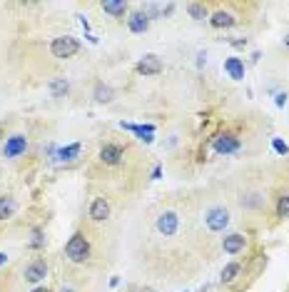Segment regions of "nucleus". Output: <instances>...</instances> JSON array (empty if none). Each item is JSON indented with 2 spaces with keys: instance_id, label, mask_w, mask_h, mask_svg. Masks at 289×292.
I'll list each match as a JSON object with an SVG mask.
<instances>
[{
  "instance_id": "f257e3e1",
  "label": "nucleus",
  "mask_w": 289,
  "mask_h": 292,
  "mask_svg": "<svg viewBox=\"0 0 289 292\" xmlns=\"http://www.w3.org/2000/svg\"><path fill=\"white\" fill-rule=\"evenodd\" d=\"M65 255H68V260L75 262V265L88 262V260H90V242H88V237L80 235V233H75V235L68 240V245H65Z\"/></svg>"
},
{
  "instance_id": "f03ea898",
  "label": "nucleus",
  "mask_w": 289,
  "mask_h": 292,
  "mask_svg": "<svg viewBox=\"0 0 289 292\" xmlns=\"http://www.w3.org/2000/svg\"><path fill=\"white\" fill-rule=\"evenodd\" d=\"M77 50H80V43H77L75 38H70V35L55 38L53 43H50V53H53V58H57V60H68V58L77 55Z\"/></svg>"
},
{
  "instance_id": "7ed1b4c3",
  "label": "nucleus",
  "mask_w": 289,
  "mask_h": 292,
  "mask_svg": "<svg viewBox=\"0 0 289 292\" xmlns=\"http://www.w3.org/2000/svg\"><path fill=\"white\" fill-rule=\"evenodd\" d=\"M177 227H180V217H177V213H172V210H164V213L155 220V230H157L160 235H164V237H172V235L177 233Z\"/></svg>"
},
{
  "instance_id": "20e7f679",
  "label": "nucleus",
  "mask_w": 289,
  "mask_h": 292,
  "mask_svg": "<svg viewBox=\"0 0 289 292\" xmlns=\"http://www.w3.org/2000/svg\"><path fill=\"white\" fill-rule=\"evenodd\" d=\"M204 222L212 233H222L227 225H230V213L224 210V207H210L207 215H204Z\"/></svg>"
},
{
  "instance_id": "39448f33",
  "label": "nucleus",
  "mask_w": 289,
  "mask_h": 292,
  "mask_svg": "<svg viewBox=\"0 0 289 292\" xmlns=\"http://www.w3.org/2000/svg\"><path fill=\"white\" fill-rule=\"evenodd\" d=\"M25 150H28V137H25V135H20V133L10 135V137L5 140V148H3L5 157H10V160L20 157V155H23Z\"/></svg>"
},
{
  "instance_id": "423d86ee",
  "label": "nucleus",
  "mask_w": 289,
  "mask_h": 292,
  "mask_svg": "<svg viewBox=\"0 0 289 292\" xmlns=\"http://www.w3.org/2000/svg\"><path fill=\"white\" fill-rule=\"evenodd\" d=\"M215 150L219 153V155H232V153H237L239 150V137H235V135H217L215 137Z\"/></svg>"
},
{
  "instance_id": "0eeeda50",
  "label": "nucleus",
  "mask_w": 289,
  "mask_h": 292,
  "mask_svg": "<svg viewBox=\"0 0 289 292\" xmlns=\"http://www.w3.org/2000/svg\"><path fill=\"white\" fill-rule=\"evenodd\" d=\"M127 28H130V33H147V28H150V15L144 13V10H135V13H130L127 15Z\"/></svg>"
},
{
  "instance_id": "6e6552de",
  "label": "nucleus",
  "mask_w": 289,
  "mask_h": 292,
  "mask_svg": "<svg viewBox=\"0 0 289 292\" xmlns=\"http://www.w3.org/2000/svg\"><path fill=\"white\" fill-rule=\"evenodd\" d=\"M45 277H48V262H45V260H33V262L25 267V280H28L30 285L45 280Z\"/></svg>"
},
{
  "instance_id": "1a4fd4ad",
  "label": "nucleus",
  "mask_w": 289,
  "mask_h": 292,
  "mask_svg": "<svg viewBox=\"0 0 289 292\" xmlns=\"http://www.w3.org/2000/svg\"><path fill=\"white\" fill-rule=\"evenodd\" d=\"M122 157H125V150H122L120 145L108 142V145H102V148H100V160L105 165H117Z\"/></svg>"
},
{
  "instance_id": "9d476101",
  "label": "nucleus",
  "mask_w": 289,
  "mask_h": 292,
  "mask_svg": "<svg viewBox=\"0 0 289 292\" xmlns=\"http://www.w3.org/2000/svg\"><path fill=\"white\" fill-rule=\"evenodd\" d=\"M137 73L140 75H157L162 73V62L157 55H144L140 62H137Z\"/></svg>"
},
{
  "instance_id": "9b49d317",
  "label": "nucleus",
  "mask_w": 289,
  "mask_h": 292,
  "mask_svg": "<svg viewBox=\"0 0 289 292\" xmlns=\"http://www.w3.org/2000/svg\"><path fill=\"white\" fill-rule=\"evenodd\" d=\"M90 217L95 222H105L110 217V202L105 197H95L92 205H90Z\"/></svg>"
},
{
  "instance_id": "f8f14e48",
  "label": "nucleus",
  "mask_w": 289,
  "mask_h": 292,
  "mask_svg": "<svg viewBox=\"0 0 289 292\" xmlns=\"http://www.w3.org/2000/svg\"><path fill=\"white\" fill-rule=\"evenodd\" d=\"M244 245H247V240H244V235H227L224 240H222V250L227 255H237V253H242L244 250Z\"/></svg>"
},
{
  "instance_id": "ddd939ff",
  "label": "nucleus",
  "mask_w": 289,
  "mask_h": 292,
  "mask_svg": "<svg viewBox=\"0 0 289 292\" xmlns=\"http://www.w3.org/2000/svg\"><path fill=\"white\" fill-rule=\"evenodd\" d=\"M120 128H125V130H130V133H135L142 142H152L155 137H152V125H130V122H120Z\"/></svg>"
},
{
  "instance_id": "4468645a",
  "label": "nucleus",
  "mask_w": 289,
  "mask_h": 292,
  "mask_svg": "<svg viewBox=\"0 0 289 292\" xmlns=\"http://www.w3.org/2000/svg\"><path fill=\"white\" fill-rule=\"evenodd\" d=\"M224 70L232 80H244V62L239 58H227L224 60Z\"/></svg>"
},
{
  "instance_id": "2eb2a0df",
  "label": "nucleus",
  "mask_w": 289,
  "mask_h": 292,
  "mask_svg": "<svg viewBox=\"0 0 289 292\" xmlns=\"http://www.w3.org/2000/svg\"><path fill=\"white\" fill-rule=\"evenodd\" d=\"M80 153H82V145H80V142H72V145H68V148H60V150L55 153V157H57L60 162H72V160L80 157Z\"/></svg>"
},
{
  "instance_id": "dca6fc26",
  "label": "nucleus",
  "mask_w": 289,
  "mask_h": 292,
  "mask_svg": "<svg viewBox=\"0 0 289 292\" xmlns=\"http://www.w3.org/2000/svg\"><path fill=\"white\" fill-rule=\"evenodd\" d=\"M210 23H212V28H232L235 25V15L232 13H227V10H217V13H212L210 15Z\"/></svg>"
},
{
  "instance_id": "f3484780",
  "label": "nucleus",
  "mask_w": 289,
  "mask_h": 292,
  "mask_svg": "<svg viewBox=\"0 0 289 292\" xmlns=\"http://www.w3.org/2000/svg\"><path fill=\"white\" fill-rule=\"evenodd\" d=\"M48 88H50V95H53V97H65V95L70 93V80L57 75V78L50 80V85H48Z\"/></svg>"
},
{
  "instance_id": "a211bd4d",
  "label": "nucleus",
  "mask_w": 289,
  "mask_h": 292,
  "mask_svg": "<svg viewBox=\"0 0 289 292\" xmlns=\"http://www.w3.org/2000/svg\"><path fill=\"white\" fill-rule=\"evenodd\" d=\"M102 10L112 18H122L127 13V3L125 0H105V3H102Z\"/></svg>"
},
{
  "instance_id": "6ab92c4d",
  "label": "nucleus",
  "mask_w": 289,
  "mask_h": 292,
  "mask_svg": "<svg viewBox=\"0 0 289 292\" xmlns=\"http://www.w3.org/2000/svg\"><path fill=\"white\" fill-rule=\"evenodd\" d=\"M15 210H18L15 197H10V195H3V197H0V220L13 217V215H15Z\"/></svg>"
},
{
  "instance_id": "aec40b11",
  "label": "nucleus",
  "mask_w": 289,
  "mask_h": 292,
  "mask_svg": "<svg viewBox=\"0 0 289 292\" xmlns=\"http://www.w3.org/2000/svg\"><path fill=\"white\" fill-rule=\"evenodd\" d=\"M112 88L110 85H105V82H97V85H95V100L100 102V105H105V102H110L112 100Z\"/></svg>"
},
{
  "instance_id": "412c9836",
  "label": "nucleus",
  "mask_w": 289,
  "mask_h": 292,
  "mask_svg": "<svg viewBox=\"0 0 289 292\" xmlns=\"http://www.w3.org/2000/svg\"><path fill=\"white\" fill-rule=\"evenodd\" d=\"M187 13H190L192 20H204V18H210V10H207V5H204V3H190V5H187Z\"/></svg>"
},
{
  "instance_id": "4be33fe9",
  "label": "nucleus",
  "mask_w": 289,
  "mask_h": 292,
  "mask_svg": "<svg viewBox=\"0 0 289 292\" xmlns=\"http://www.w3.org/2000/svg\"><path fill=\"white\" fill-rule=\"evenodd\" d=\"M172 10H175V3H152L147 15H150V18H155V15H162V18H164V15H170Z\"/></svg>"
},
{
  "instance_id": "5701e85b",
  "label": "nucleus",
  "mask_w": 289,
  "mask_h": 292,
  "mask_svg": "<svg viewBox=\"0 0 289 292\" xmlns=\"http://www.w3.org/2000/svg\"><path fill=\"white\" fill-rule=\"evenodd\" d=\"M237 275H239V265H237V262H230V265H224V270H222V277H219V280L227 285V282H232Z\"/></svg>"
},
{
  "instance_id": "b1692460",
  "label": "nucleus",
  "mask_w": 289,
  "mask_h": 292,
  "mask_svg": "<svg viewBox=\"0 0 289 292\" xmlns=\"http://www.w3.org/2000/svg\"><path fill=\"white\" fill-rule=\"evenodd\" d=\"M277 217H289V195L279 197V202H277Z\"/></svg>"
},
{
  "instance_id": "393cba45",
  "label": "nucleus",
  "mask_w": 289,
  "mask_h": 292,
  "mask_svg": "<svg viewBox=\"0 0 289 292\" xmlns=\"http://www.w3.org/2000/svg\"><path fill=\"white\" fill-rule=\"evenodd\" d=\"M30 247H35V250L45 247V237H43V230H33V237H30Z\"/></svg>"
},
{
  "instance_id": "a878e982",
  "label": "nucleus",
  "mask_w": 289,
  "mask_h": 292,
  "mask_svg": "<svg viewBox=\"0 0 289 292\" xmlns=\"http://www.w3.org/2000/svg\"><path fill=\"white\" fill-rule=\"evenodd\" d=\"M242 205H244V207H259V205H262V195L254 193V195H250V200H242Z\"/></svg>"
},
{
  "instance_id": "bb28decb",
  "label": "nucleus",
  "mask_w": 289,
  "mask_h": 292,
  "mask_svg": "<svg viewBox=\"0 0 289 292\" xmlns=\"http://www.w3.org/2000/svg\"><path fill=\"white\" fill-rule=\"evenodd\" d=\"M272 148H274L279 155H287V153H289V145H287V142H282L279 137H274V140H272Z\"/></svg>"
},
{
  "instance_id": "cd10ccee",
  "label": "nucleus",
  "mask_w": 289,
  "mask_h": 292,
  "mask_svg": "<svg viewBox=\"0 0 289 292\" xmlns=\"http://www.w3.org/2000/svg\"><path fill=\"white\" fill-rule=\"evenodd\" d=\"M274 102H277V108H284V105H287V93H277Z\"/></svg>"
},
{
  "instance_id": "c85d7f7f",
  "label": "nucleus",
  "mask_w": 289,
  "mask_h": 292,
  "mask_svg": "<svg viewBox=\"0 0 289 292\" xmlns=\"http://www.w3.org/2000/svg\"><path fill=\"white\" fill-rule=\"evenodd\" d=\"M160 175H162V168H160V165H157V168L152 170V180H160Z\"/></svg>"
},
{
  "instance_id": "c756f323",
  "label": "nucleus",
  "mask_w": 289,
  "mask_h": 292,
  "mask_svg": "<svg viewBox=\"0 0 289 292\" xmlns=\"http://www.w3.org/2000/svg\"><path fill=\"white\" fill-rule=\"evenodd\" d=\"M204 60H207V55H204V53H197V65H204Z\"/></svg>"
},
{
  "instance_id": "7c9ffc66",
  "label": "nucleus",
  "mask_w": 289,
  "mask_h": 292,
  "mask_svg": "<svg viewBox=\"0 0 289 292\" xmlns=\"http://www.w3.org/2000/svg\"><path fill=\"white\" fill-rule=\"evenodd\" d=\"M5 262H8V255H5V253H0V267H3Z\"/></svg>"
},
{
  "instance_id": "2f4dec72",
  "label": "nucleus",
  "mask_w": 289,
  "mask_h": 292,
  "mask_svg": "<svg viewBox=\"0 0 289 292\" xmlns=\"http://www.w3.org/2000/svg\"><path fill=\"white\" fill-rule=\"evenodd\" d=\"M33 292H50V290H48V287H35Z\"/></svg>"
},
{
  "instance_id": "473e14b6",
  "label": "nucleus",
  "mask_w": 289,
  "mask_h": 292,
  "mask_svg": "<svg viewBox=\"0 0 289 292\" xmlns=\"http://www.w3.org/2000/svg\"><path fill=\"white\" fill-rule=\"evenodd\" d=\"M287 43H289V40H287Z\"/></svg>"
}]
</instances>
